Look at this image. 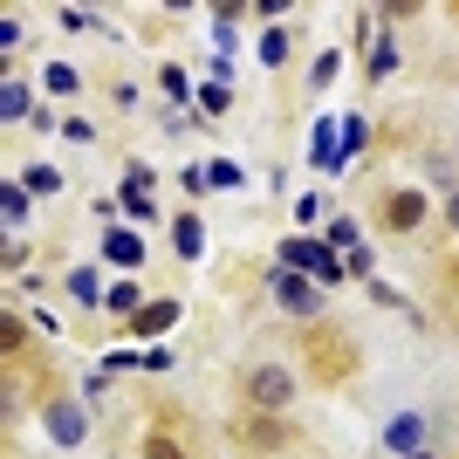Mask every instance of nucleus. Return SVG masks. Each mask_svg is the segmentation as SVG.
<instances>
[{
  "label": "nucleus",
  "instance_id": "412c9836",
  "mask_svg": "<svg viewBox=\"0 0 459 459\" xmlns=\"http://www.w3.org/2000/svg\"><path fill=\"white\" fill-rule=\"evenodd\" d=\"M404 459H432V453H425V446H419V453H404Z\"/></svg>",
  "mask_w": 459,
  "mask_h": 459
},
{
  "label": "nucleus",
  "instance_id": "39448f33",
  "mask_svg": "<svg viewBox=\"0 0 459 459\" xmlns=\"http://www.w3.org/2000/svg\"><path fill=\"white\" fill-rule=\"evenodd\" d=\"M268 288L281 295V308H288V316H302V323H323V295H316V288H308L302 274L274 268V274H268Z\"/></svg>",
  "mask_w": 459,
  "mask_h": 459
},
{
  "label": "nucleus",
  "instance_id": "7ed1b4c3",
  "mask_svg": "<svg viewBox=\"0 0 459 459\" xmlns=\"http://www.w3.org/2000/svg\"><path fill=\"white\" fill-rule=\"evenodd\" d=\"M233 439L247 446V453H295L302 432L288 425V411H240V419H233Z\"/></svg>",
  "mask_w": 459,
  "mask_h": 459
},
{
  "label": "nucleus",
  "instance_id": "2eb2a0df",
  "mask_svg": "<svg viewBox=\"0 0 459 459\" xmlns=\"http://www.w3.org/2000/svg\"><path fill=\"white\" fill-rule=\"evenodd\" d=\"M62 137H69V144H96V124H90V117H69V124H62Z\"/></svg>",
  "mask_w": 459,
  "mask_h": 459
},
{
  "label": "nucleus",
  "instance_id": "4468645a",
  "mask_svg": "<svg viewBox=\"0 0 459 459\" xmlns=\"http://www.w3.org/2000/svg\"><path fill=\"white\" fill-rule=\"evenodd\" d=\"M48 90H56V96H76V90H82V76L69 69V62H56V69H48Z\"/></svg>",
  "mask_w": 459,
  "mask_h": 459
},
{
  "label": "nucleus",
  "instance_id": "6e6552de",
  "mask_svg": "<svg viewBox=\"0 0 459 459\" xmlns=\"http://www.w3.org/2000/svg\"><path fill=\"white\" fill-rule=\"evenodd\" d=\"M103 254H110L117 268H131V261H144V240H137V233H131V227H117V233H110V240H103Z\"/></svg>",
  "mask_w": 459,
  "mask_h": 459
},
{
  "label": "nucleus",
  "instance_id": "ddd939ff",
  "mask_svg": "<svg viewBox=\"0 0 459 459\" xmlns=\"http://www.w3.org/2000/svg\"><path fill=\"white\" fill-rule=\"evenodd\" d=\"M21 343H28V323H21V316H7V323H0V350H7V357H21Z\"/></svg>",
  "mask_w": 459,
  "mask_h": 459
},
{
  "label": "nucleus",
  "instance_id": "423d86ee",
  "mask_svg": "<svg viewBox=\"0 0 459 459\" xmlns=\"http://www.w3.org/2000/svg\"><path fill=\"white\" fill-rule=\"evenodd\" d=\"M172 247H178V261H199V254H206V227H199V212H178V220H172Z\"/></svg>",
  "mask_w": 459,
  "mask_h": 459
},
{
  "label": "nucleus",
  "instance_id": "4be33fe9",
  "mask_svg": "<svg viewBox=\"0 0 459 459\" xmlns=\"http://www.w3.org/2000/svg\"><path fill=\"white\" fill-rule=\"evenodd\" d=\"M453 281H459V268H453Z\"/></svg>",
  "mask_w": 459,
  "mask_h": 459
},
{
  "label": "nucleus",
  "instance_id": "20e7f679",
  "mask_svg": "<svg viewBox=\"0 0 459 459\" xmlns=\"http://www.w3.org/2000/svg\"><path fill=\"white\" fill-rule=\"evenodd\" d=\"M425 220H432V199H425L419 186H391V192L377 199V227H384V233H419Z\"/></svg>",
  "mask_w": 459,
  "mask_h": 459
},
{
  "label": "nucleus",
  "instance_id": "aec40b11",
  "mask_svg": "<svg viewBox=\"0 0 459 459\" xmlns=\"http://www.w3.org/2000/svg\"><path fill=\"white\" fill-rule=\"evenodd\" d=\"M446 227H453V233H459V186H453V192H446Z\"/></svg>",
  "mask_w": 459,
  "mask_h": 459
},
{
  "label": "nucleus",
  "instance_id": "dca6fc26",
  "mask_svg": "<svg viewBox=\"0 0 459 459\" xmlns=\"http://www.w3.org/2000/svg\"><path fill=\"white\" fill-rule=\"evenodd\" d=\"M69 295H76V302H96V274L76 268V274H69Z\"/></svg>",
  "mask_w": 459,
  "mask_h": 459
},
{
  "label": "nucleus",
  "instance_id": "f257e3e1",
  "mask_svg": "<svg viewBox=\"0 0 459 459\" xmlns=\"http://www.w3.org/2000/svg\"><path fill=\"white\" fill-rule=\"evenodd\" d=\"M302 357L316 384H343L357 370V336H343L336 323H302Z\"/></svg>",
  "mask_w": 459,
  "mask_h": 459
},
{
  "label": "nucleus",
  "instance_id": "0eeeda50",
  "mask_svg": "<svg viewBox=\"0 0 459 459\" xmlns=\"http://www.w3.org/2000/svg\"><path fill=\"white\" fill-rule=\"evenodd\" d=\"M48 432H56L62 446H76L82 432H90V419H76V404H48Z\"/></svg>",
  "mask_w": 459,
  "mask_h": 459
},
{
  "label": "nucleus",
  "instance_id": "f8f14e48",
  "mask_svg": "<svg viewBox=\"0 0 459 459\" xmlns=\"http://www.w3.org/2000/svg\"><path fill=\"white\" fill-rule=\"evenodd\" d=\"M103 308H110V316H124V323H137V288H131V281L110 288V302H103Z\"/></svg>",
  "mask_w": 459,
  "mask_h": 459
},
{
  "label": "nucleus",
  "instance_id": "6ab92c4d",
  "mask_svg": "<svg viewBox=\"0 0 459 459\" xmlns=\"http://www.w3.org/2000/svg\"><path fill=\"white\" fill-rule=\"evenodd\" d=\"M281 56H288V35H281V28H274V35L261 41V62H281Z\"/></svg>",
  "mask_w": 459,
  "mask_h": 459
},
{
  "label": "nucleus",
  "instance_id": "9d476101",
  "mask_svg": "<svg viewBox=\"0 0 459 459\" xmlns=\"http://www.w3.org/2000/svg\"><path fill=\"white\" fill-rule=\"evenodd\" d=\"M137 459H192L186 446L172 439V432H165V425H158V432H144V446H137Z\"/></svg>",
  "mask_w": 459,
  "mask_h": 459
},
{
  "label": "nucleus",
  "instance_id": "a211bd4d",
  "mask_svg": "<svg viewBox=\"0 0 459 459\" xmlns=\"http://www.w3.org/2000/svg\"><path fill=\"white\" fill-rule=\"evenodd\" d=\"M62 28H69V35H82V28H103V21H96V14H76V7H62Z\"/></svg>",
  "mask_w": 459,
  "mask_h": 459
},
{
  "label": "nucleus",
  "instance_id": "9b49d317",
  "mask_svg": "<svg viewBox=\"0 0 459 459\" xmlns=\"http://www.w3.org/2000/svg\"><path fill=\"white\" fill-rule=\"evenodd\" d=\"M419 439H425L419 411H411V419H398V425H391V446H398V459H404V453H419Z\"/></svg>",
  "mask_w": 459,
  "mask_h": 459
},
{
  "label": "nucleus",
  "instance_id": "f03ea898",
  "mask_svg": "<svg viewBox=\"0 0 459 459\" xmlns=\"http://www.w3.org/2000/svg\"><path fill=\"white\" fill-rule=\"evenodd\" d=\"M302 398V377L288 364H254L240 370V411H288V404Z\"/></svg>",
  "mask_w": 459,
  "mask_h": 459
},
{
  "label": "nucleus",
  "instance_id": "1a4fd4ad",
  "mask_svg": "<svg viewBox=\"0 0 459 459\" xmlns=\"http://www.w3.org/2000/svg\"><path fill=\"white\" fill-rule=\"evenodd\" d=\"M172 316H178V302H172V295H158V302L152 308H137V336H158V329H165V323H172Z\"/></svg>",
  "mask_w": 459,
  "mask_h": 459
},
{
  "label": "nucleus",
  "instance_id": "f3484780",
  "mask_svg": "<svg viewBox=\"0 0 459 459\" xmlns=\"http://www.w3.org/2000/svg\"><path fill=\"white\" fill-rule=\"evenodd\" d=\"M329 76H336V56H316V69H308V90H329Z\"/></svg>",
  "mask_w": 459,
  "mask_h": 459
}]
</instances>
